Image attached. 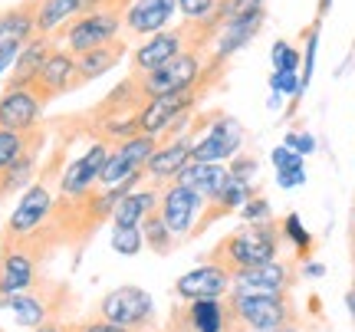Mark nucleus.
I'll return each instance as SVG.
<instances>
[{
  "mask_svg": "<svg viewBox=\"0 0 355 332\" xmlns=\"http://www.w3.org/2000/svg\"><path fill=\"white\" fill-rule=\"evenodd\" d=\"M230 286H234V277H230L220 263H214V260H207L204 267L188 270V273L175 283V290L181 299H217V296L227 293Z\"/></svg>",
  "mask_w": 355,
  "mask_h": 332,
  "instance_id": "obj_18",
  "label": "nucleus"
},
{
  "mask_svg": "<svg viewBox=\"0 0 355 332\" xmlns=\"http://www.w3.org/2000/svg\"><path fill=\"white\" fill-rule=\"evenodd\" d=\"M53 204H56V201H53V191H50V184H46V181L30 184V188L20 194V204L13 207L3 237H33V234L50 220Z\"/></svg>",
  "mask_w": 355,
  "mask_h": 332,
  "instance_id": "obj_9",
  "label": "nucleus"
},
{
  "mask_svg": "<svg viewBox=\"0 0 355 332\" xmlns=\"http://www.w3.org/2000/svg\"><path fill=\"white\" fill-rule=\"evenodd\" d=\"M290 267L286 263H260L234 273V296H286L290 290Z\"/></svg>",
  "mask_w": 355,
  "mask_h": 332,
  "instance_id": "obj_13",
  "label": "nucleus"
},
{
  "mask_svg": "<svg viewBox=\"0 0 355 332\" xmlns=\"http://www.w3.org/2000/svg\"><path fill=\"white\" fill-rule=\"evenodd\" d=\"M0 306L17 320V326H30V329H40V326H43V316H46L43 303H40L37 296H30V293L0 296Z\"/></svg>",
  "mask_w": 355,
  "mask_h": 332,
  "instance_id": "obj_29",
  "label": "nucleus"
},
{
  "mask_svg": "<svg viewBox=\"0 0 355 332\" xmlns=\"http://www.w3.org/2000/svg\"><path fill=\"white\" fill-rule=\"evenodd\" d=\"M279 332H293V329H290V326H286V329H279Z\"/></svg>",
  "mask_w": 355,
  "mask_h": 332,
  "instance_id": "obj_47",
  "label": "nucleus"
},
{
  "mask_svg": "<svg viewBox=\"0 0 355 332\" xmlns=\"http://www.w3.org/2000/svg\"><path fill=\"white\" fill-rule=\"evenodd\" d=\"M105 158H109V141H96L83 158L69 161L63 168V178H60V194L63 198H76V194L99 188V175L105 168Z\"/></svg>",
  "mask_w": 355,
  "mask_h": 332,
  "instance_id": "obj_15",
  "label": "nucleus"
},
{
  "mask_svg": "<svg viewBox=\"0 0 355 332\" xmlns=\"http://www.w3.org/2000/svg\"><path fill=\"white\" fill-rule=\"evenodd\" d=\"M207 56L211 53H204V50H181L165 66H158V69L145 73V76H135V82L141 86L145 99L171 96V92H188V89L201 92V73H204Z\"/></svg>",
  "mask_w": 355,
  "mask_h": 332,
  "instance_id": "obj_3",
  "label": "nucleus"
},
{
  "mask_svg": "<svg viewBox=\"0 0 355 332\" xmlns=\"http://www.w3.org/2000/svg\"><path fill=\"white\" fill-rule=\"evenodd\" d=\"M125 50H128V40L119 37V40H112V43H102V46H96V50H89V53H83V56H76L83 86H86V82H92V79L105 76V73H109V69H112V66L125 56Z\"/></svg>",
  "mask_w": 355,
  "mask_h": 332,
  "instance_id": "obj_26",
  "label": "nucleus"
},
{
  "mask_svg": "<svg viewBox=\"0 0 355 332\" xmlns=\"http://www.w3.org/2000/svg\"><path fill=\"white\" fill-rule=\"evenodd\" d=\"M56 50V37H43V33H37V37L26 43L24 50H20V56H17V63L10 66V79H7V89H26L33 79H37V73L43 69V63L50 60V53Z\"/></svg>",
  "mask_w": 355,
  "mask_h": 332,
  "instance_id": "obj_22",
  "label": "nucleus"
},
{
  "mask_svg": "<svg viewBox=\"0 0 355 332\" xmlns=\"http://www.w3.org/2000/svg\"><path fill=\"white\" fill-rule=\"evenodd\" d=\"M141 243H145V237H141L139 227H115V230H112V247H115V254L135 256V254L141 250Z\"/></svg>",
  "mask_w": 355,
  "mask_h": 332,
  "instance_id": "obj_32",
  "label": "nucleus"
},
{
  "mask_svg": "<svg viewBox=\"0 0 355 332\" xmlns=\"http://www.w3.org/2000/svg\"><path fill=\"white\" fill-rule=\"evenodd\" d=\"M270 86H273L277 92H300V86H303V82L296 79V73H277V69H273Z\"/></svg>",
  "mask_w": 355,
  "mask_h": 332,
  "instance_id": "obj_41",
  "label": "nucleus"
},
{
  "mask_svg": "<svg viewBox=\"0 0 355 332\" xmlns=\"http://www.w3.org/2000/svg\"><path fill=\"white\" fill-rule=\"evenodd\" d=\"M279 243H283V224H277V220L270 218V220H260V224H243V227H237L234 234H227V237L211 250L207 260L220 263V267L234 277L237 270L260 267V263L277 260Z\"/></svg>",
  "mask_w": 355,
  "mask_h": 332,
  "instance_id": "obj_1",
  "label": "nucleus"
},
{
  "mask_svg": "<svg viewBox=\"0 0 355 332\" xmlns=\"http://www.w3.org/2000/svg\"><path fill=\"white\" fill-rule=\"evenodd\" d=\"M277 181H279V188H296V184H303L306 181V171L303 168H279Z\"/></svg>",
  "mask_w": 355,
  "mask_h": 332,
  "instance_id": "obj_42",
  "label": "nucleus"
},
{
  "mask_svg": "<svg viewBox=\"0 0 355 332\" xmlns=\"http://www.w3.org/2000/svg\"><path fill=\"white\" fill-rule=\"evenodd\" d=\"M20 50H24V46H3V43H0V76H3V73H7L13 63H17Z\"/></svg>",
  "mask_w": 355,
  "mask_h": 332,
  "instance_id": "obj_43",
  "label": "nucleus"
},
{
  "mask_svg": "<svg viewBox=\"0 0 355 332\" xmlns=\"http://www.w3.org/2000/svg\"><path fill=\"white\" fill-rule=\"evenodd\" d=\"M33 171H37V148L33 152H26L17 165H10L3 175H0V198H7V194H13V191H20V188H30L26 181L33 178Z\"/></svg>",
  "mask_w": 355,
  "mask_h": 332,
  "instance_id": "obj_30",
  "label": "nucleus"
},
{
  "mask_svg": "<svg viewBox=\"0 0 355 332\" xmlns=\"http://www.w3.org/2000/svg\"><path fill=\"white\" fill-rule=\"evenodd\" d=\"M175 10L178 0H135L122 17V33H125V40L152 37V33H158V30H165L171 24Z\"/></svg>",
  "mask_w": 355,
  "mask_h": 332,
  "instance_id": "obj_17",
  "label": "nucleus"
},
{
  "mask_svg": "<svg viewBox=\"0 0 355 332\" xmlns=\"http://www.w3.org/2000/svg\"><path fill=\"white\" fill-rule=\"evenodd\" d=\"M204 211V198L194 194L191 188H184L181 181H168L162 184V194H158V214L168 224V230L175 237H191L194 227H198V218Z\"/></svg>",
  "mask_w": 355,
  "mask_h": 332,
  "instance_id": "obj_6",
  "label": "nucleus"
},
{
  "mask_svg": "<svg viewBox=\"0 0 355 332\" xmlns=\"http://www.w3.org/2000/svg\"><path fill=\"white\" fill-rule=\"evenodd\" d=\"M60 37H63L66 50L83 56V53L102 46V43H112V40L122 37V13H112V10L76 13V17L63 26Z\"/></svg>",
  "mask_w": 355,
  "mask_h": 332,
  "instance_id": "obj_4",
  "label": "nucleus"
},
{
  "mask_svg": "<svg viewBox=\"0 0 355 332\" xmlns=\"http://www.w3.org/2000/svg\"><path fill=\"white\" fill-rule=\"evenodd\" d=\"M191 145L194 139L184 135V139H171V141H158V148L155 155L148 158V165H145V178L152 181L155 188H162L168 181H175L181 175V168L191 161Z\"/></svg>",
  "mask_w": 355,
  "mask_h": 332,
  "instance_id": "obj_21",
  "label": "nucleus"
},
{
  "mask_svg": "<svg viewBox=\"0 0 355 332\" xmlns=\"http://www.w3.org/2000/svg\"><path fill=\"white\" fill-rule=\"evenodd\" d=\"M141 237H145V243L152 247L155 254H168V250L175 247V241H178L175 234L168 230V224L162 220V214H158V207H155L152 214H148V218L141 220Z\"/></svg>",
  "mask_w": 355,
  "mask_h": 332,
  "instance_id": "obj_31",
  "label": "nucleus"
},
{
  "mask_svg": "<svg viewBox=\"0 0 355 332\" xmlns=\"http://www.w3.org/2000/svg\"><path fill=\"white\" fill-rule=\"evenodd\" d=\"M243 148V128L230 115H220L191 145V161H227Z\"/></svg>",
  "mask_w": 355,
  "mask_h": 332,
  "instance_id": "obj_11",
  "label": "nucleus"
},
{
  "mask_svg": "<svg viewBox=\"0 0 355 332\" xmlns=\"http://www.w3.org/2000/svg\"><path fill=\"white\" fill-rule=\"evenodd\" d=\"M198 99H201V92L198 89L171 92V96H155V99H148V103L141 105L139 132H145V135H165L181 115H188L191 109H194Z\"/></svg>",
  "mask_w": 355,
  "mask_h": 332,
  "instance_id": "obj_12",
  "label": "nucleus"
},
{
  "mask_svg": "<svg viewBox=\"0 0 355 332\" xmlns=\"http://www.w3.org/2000/svg\"><path fill=\"white\" fill-rule=\"evenodd\" d=\"M155 148H158V135H145V132L119 141L115 148H109L105 168H102V175H99V188H112L119 181L145 175V165H148V158L155 155Z\"/></svg>",
  "mask_w": 355,
  "mask_h": 332,
  "instance_id": "obj_5",
  "label": "nucleus"
},
{
  "mask_svg": "<svg viewBox=\"0 0 355 332\" xmlns=\"http://www.w3.org/2000/svg\"><path fill=\"white\" fill-rule=\"evenodd\" d=\"M135 0H79V13H89V10H112V13H122L132 7Z\"/></svg>",
  "mask_w": 355,
  "mask_h": 332,
  "instance_id": "obj_37",
  "label": "nucleus"
},
{
  "mask_svg": "<svg viewBox=\"0 0 355 332\" xmlns=\"http://www.w3.org/2000/svg\"><path fill=\"white\" fill-rule=\"evenodd\" d=\"M79 13V0H40L37 7V33L50 37L56 33V26L69 24Z\"/></svg>",
  "mask_w": 355,
  "mask_h": 332,
  "instance_id": "obj_28",
  "label": "nucleus"
},
{
  "mask_svg": "<svg viewBox=\"0 0 355 332\" xmlns=\"http://www.w3.org/2000/svg\"><path fill=\"white\" fill-rule=\"evenodd\" d=\"M234 322L260 332H279L290 326V303L286 296H234L230 299Z\"/></svg>",
  "mask_w": 355,
  "mask_h": 332,
  "instance_id": "obj_8",
  "label": "nucleus"
},
{
  "mask_svg": "<svg viewBox=\"0 0 355 332\" xmlns=\"http://www.w3.org/2000/svg\"><path fill=\"white\" fill-rule=\"evenodd\" d=\"M266 20V10H254V13H243V17H234V20H227V24L217 30L214 37V46H211V63H220L227 66V60L234 56L237 50H243L250 40L260 33V26H263Z\"/></svg>",
  "mask_w": 355,
  "mask_h": 332,
  "instance_id": "obj_16",
  "label": "nucleus"
},
{
  "mask_svg": "<svg viewBox=\"0 0 355 332\" xmlns=\"http://www.w3.org/2000/svg\"><path fill=\"white\" fill-rule=\"evenodd\" d=\"M188 326L191 332H230V326H234L230 303H220V299H191Z\"/></svg>",
  "mask_w": 355,
  "mask_h": 332,
  "instance_id": "obj_24",
  "label": "nucleus"
},
{
  "mask_svg": "<svg viewBox=\"0 0 355 332\" xmlns=\"http://www.w3.org/2000/svg\"><path fill=\"white\" fill-rule=\"evenodd\" d=\"M79 332H135V329H122V326H112L105 320H96V322H86Z\"/></svg>",
  "mask_w": 355,
  "mask_h": 332,
  "instance_id": "obj_44",
  "label": "nucleus"
},
{
  "mask_svg": "<svg viewBox=\"0 0 355 332\" xmlns=\"http://www.w3.org/2000/svg\"><path fill=\"white\" fill-rule=\"evenodd\" d=\"M217 0H178V10L184 20H207L214 13Z\"/></svg>",
  "mask_w": 355,
  "mask_h": 332,
  "instance_id": "obj_35",
  "label": "nucleus"
},
{
  "mask_svg": "<svg viewBox=\"0 0 355 332\" xmlns=\"http://www.w3.org/2000/svg\"><path fill=\"white\" fill-rule=\"evenodd\" d=\"M76 86H83L76 53L60 50V46H56V50L50 53V60L43 63V69L37 73V79H33L26 89H33V96L46 105V103H53V99H60L63 92L76 89Z\"/></svg>",
  "mask_w": 355,
  "mask_h": 332,
  "instance_id": "obj_7",
  "label": "nucleus"
},
{
  "mask_svg": "<svg viewBox=\"0 0 355 332\" xmlns=\"http://www.w3.org/2000/svg\"><path fill=\"white\" fill-rule=\"evenodd\" d=\"M148 103L135 76L122 79L92 112H86V128L96 141H125L139 135V112Z\"/></svg>",
  "mask_w": 355,
  "mask_h": 332,
  "instance_id": "obj_2",
  "label": "nucleus"
},
{
  "mask_svg": "<svg viewBox=\"0 0 355 332\" xmlns=\"http://www.w3.org/2000/svg\"><path fill=\"white\" fill-rule=\"evenodd\" d=\"M286 145H290L296 155H313L316 152V139L306 135V132H290V135H286Z\"/></svg>",
  "mask_w": 355,
  "mask_h": 332,
  "instance_id": "obj_40",
  "label": "nucleus"
},
{
  "mask_svg": "<svg viewBox=\"0 0 355 332\" xmlns=\"http://www.w3.org/2000/svg\"><path fill=\"white\" fill-rule=\"evenodd\" d=\"M158 188H135V191H128L119 204L112 207V220L115 227H139L141 220L152 214L155 207H158Z\"/></svg>",
  "mask_w": 355,
  "mask_h": 332,
  "instance_id": "obj_25",
  "label": "nucleus"
},
{
  "mask_svg": "<svg viewBox=\"0 0 355 332\" xmlns=\"http://www.w3.org/2000/svg\"><path fill=\"white\" fill-rule=\"evenodd\" d=\"M273 165H277V171L279 168H303V155H296L290 148V145H279V148H273Z\"/></svg>",
  "mask_w": 355,
  "mask_h": 332,
  "instance_id": "obj_39",
  "label": "nucleus"
},
{
  "mask_svg": "<svg viewBox=\"0 0 355 332\" xmlns=\"http://www.w3.org/2000/svg\"><path fill=\"white\" fill-rule=\"evenodd\" d=\"M43 119V103L33 89H3L0 96V128L10 132H33Z\"/></svg>",
  "mask_w": 355,
  "mask_h": 332,
  "instance_id": "obj_20",
  "label": "nucleus"
},
{
  "mask_svg": "<svg viewBox=\"0 0 355 332\" xmlns=\"http://www.w3.org/2000/svg\"><path fill=\"white\" fill-rule=\"evenodd\" d=\"M241 218L247 220V224H260V220H270V204H266V198H250L247 204L241 207Z\"/></svg>",
  "mask_w": 355,
  "mask_h": 332,
  "instance_id": "obj_36",
  "label": "nucleus"
},
{
  "mask_svg": "<svg viewBox=\"0 0 355 332\" xmlns=\"http://www.w3.org/2000/svg\"><path fill=\"white\" fill-rule=\"evenodd\" d=\"M43 141V128H33V132H10V128H0V175L10 165H17L26 152L40 148Z\"/></svg>",
  "mask_w": 355,
  "mask_h": 332,
  "instance_id": "obj_27",
  "label": "nucleus"
},
{
  "mask_svg": "<svg viewBox=\"0 0 355 332\" xmlns=\"http://www.w3.org/2000/svg\"><path fill=\"white\" fill-rule=\"evenodd\" d=\"M352 247H355V227H352Z\"/></svg>",
  "mask_w": 355,
  "mask_h": 332,
  "instance_id": "obj_46",
  "label": "nucleus"
},
{
  "mask_svg": "<svg viewBox=\"0 0 355 332\" xmlns=\"http://www.w3.org/2000/svg\"><path fill=\"white\" fill-rule=\"evenodd\" d=\"M270 56H273V69H277V73H296V66H300V53H296V46H290L286 40H277Z\"/></svg>",
  "mask_w": 355,
  "mask_h": 332,
  "instance_id": "obj_34",
  "label": "nucleus"
},
{
  "mask_svg": "<svg viewBox=\"0 0 355 332\" xmlns=\"http://www.w3.org/2000/svg\"><path fill=\"white\" fill-rule=\"evenodd\" d=\"M152 296L139 290V286H119L102 299V320L122 326V329H139L152 320Z\"/></svg>",
  "mask_w": 355,
  "mask_h": 332,
  "instance_id": "obj_10",
  "label": "nucleus"
},
{
  "mask_svg": "<svg viewBox=\"0 0 355 332\" xmlns=\"http://www.w3.org/2000/svg\"><path fill=\"white\" fill-rule=\"evenodd\" d=\"M230 175H234V178H243V181H250V175H254L257 171V158L254 155H234V158H230Z\"/></svg>",
  "mask_w": 355,
  "mask_h": 332,
  "instance_id": "obj_38",
  "label": "nucleus"
},
{
  "mask_svg": "<svg viewBox=\"0 0 355 332\" xmlns=\"http://www.w3.org/2000/svg\"><path fill=\"white\" fill-rule=\"evenodd\" d=\"M283 237L296 243V250L303 256L313 250V237H309V230L303 227V220L296 218V214H286V220H283Z\"/></svg>",
  "mask_w": 355,
  "mask_h": 332,
  "instance_id": "obj_33",
  "label": "nucleus"
},
{
  "mask_svg": "<svg viewBox=\"0 0 355 332\" xmlns=\"http://www.w3.org/2000/svg\"><path fill=\"white\" fill-rule=\"evenodd\" d=\"M181 50H188L184 26H178V30H158L152 37H145V43H139L135 53H132V76H145V73H152L158 66H165Z\"/></svg>",
  "mask_w": 355,
  "mask_h": 332,
  "instance_id": "obj_14",
  "label": "nucleus"
},
{
  "mask_svg": "<svg viewBox=\"0 0 355 332\" xmlns=\"http://www.w3.org/2000/svg\"><path fill=\"white\" fill-rule=\"evenodd\" d=\"M227 178H230V168L224 165V161H188L175 181H181V184L191 188L194 194H201L204 204H207V201H214L217 191L227 184Z\"/></svg>",
  "mask_w": 355,
  "mask_h": 332,
  "instance_id": "obj_23",
  "label": "nucleus"
},
{
  "mask_svg": "<svg viewBox=\"0 0 355 332\" xmlns=\"http://www.w3.org/2000/svg\"><path fill=\"white\" fill-rule=\"evenodd\" d=\"M7 241L17 243L3 247V256H0V296L26 293L37 280V260H33L30 250L20 247V237H7Z\"/></svg>",
  "mask_w": 355,
  "mask_h": 332,
  "instance_id": "obj_19",
  "label": "nucleus"
},
{
  "mask_svg": "<svg viewBox=\"0 0 355 332\" xmlns=\"http://www.w3.org/2000/svg\"><path fill=\"white\" fill-rule=\"evenodd\" d=\"M33 332H63L60 326H40V329H33Z\"/></svg>",
  "mask_w": 355,
  "mask_h": 332,
  "instance_id": "obj_45",
  "label": "nucleus"
}]
</instances>
